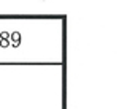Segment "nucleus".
<instances>
[{"instance_id": "obj_2", "label": "nucleus", "mask_w": 130, "mask_h": 109, "mask_svg": "<svg viewBox=\"0 0 130 109\" xmlns=\"http://www.w3.org/2000/svg\"><path fill=\"white\" fill-rule=\"evenodd\" d=\"M10 46V41L8 40H3V38H0V48H8Z\"/></svg>"}, {"instance_id": "obj_1", "label": "nucleus", "mask_w": 130, "mask_h": 109, "mask_svg": "<svg viewBox=\"0 0 130 109\" xmlns=\"http://www.w3.org/2000/svg\"><path fill=\"white\" fill-rule=\"evenodd\" d=\"M8 41H10V46L19 48V46H21V33H19V32H11Z\"/></svg>"}, {"instance_id": "obj_3", "label": "nucleus", "mask_w": 130, "mask_h": 109, "mask_svg": "<svg viewBox=\"0 0 130 109\" xmlns=\"http://www.w3.org/2000/svg\"><path fill=\"white\" fill-rule=\"evenodd\" d=\"M0 38H3V40H8V38H10V33H8V32H0Z\"/></svg>"}]
</instances>
